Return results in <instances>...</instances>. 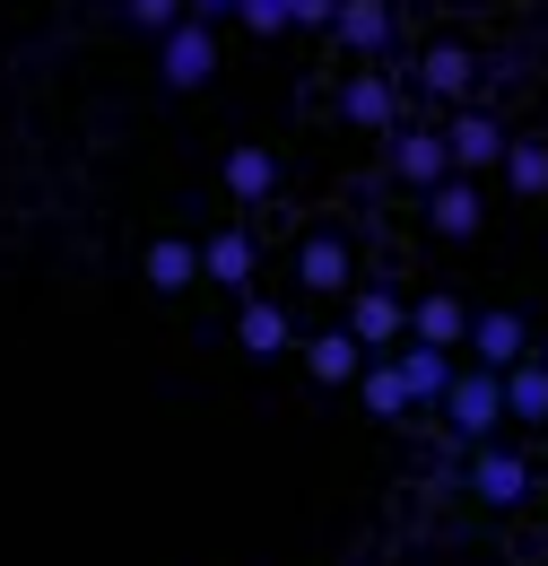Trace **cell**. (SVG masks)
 <instances>
[{
	"instance_id": "obj_1",
	"label": "cell",
	"mask_w": 548,
	"mask_h": 566,
	"mask_svg": "<svg viewBox=\"0 0 548 566\" xmlns=\"http://www.w3.org/2000/svg\"><path fill=\"white\" fill-rule=\"evenodd\" d=\"M444 427L462 436V444H487L496 427H505V375H487V366H453V384H444Z\"/></svg>"
},
{
	"instance_id": "obj_2",
	"label": "cell",
	"mask_w": 548,
	"mask_h": 566,
	"mask_svg": "<svg viewBox=\"0 0 548 566\" xmlns=\"http://www.w3.org/2000/svg\"><path fill=\"white\" fill-rule=\"evenodd\" d=\"M357 349L375 357V349H401L410 340V305L392 296V287H348V323H340Z\"/></svg>"
},
{
	"instance_id": "obj_3",
	"label": "cell",
	"mask_w": 548,
	"mask_h": 566,
	"mask_svg": "<svg viewBox=\"0 0 548 566\" xmlns=\"http://www.w3.org/2000/svg\"><path fill=\"white\" fill-rule=\"evenodd\" d=\"M444 148H453V175H471V184H479L487 166H505V123H496V114H487V105H462V114H453V123H444Z\"/></svg>"
},
{
	"instance_id": "obj_4",
	"label": "cell",
	"mask_w": 548,
	"mask_h": 566,
	"mask_svg": "<svg viewBox=\"0 0 548 566\" xmlns=\"http://www.w3.org/2000/svg\"><path fill=\"white\" fill-rule=\"evenodd\" d=\"M157 71H166V87H201V78L218 71V35H209L201 18L166 27V35H157Z\"/></svg>"
},
{
	"instance_id": "obj_5",
	"label": "cell",
	"mask_w": 548,
	"mask_h": 566,
	"mask_svg": "<svg viewBox=\"0 0 548 566\" xmlns=\"http://www.w3.org/2000/svg\"><path fill=\"white\" fill-rule=\"evenodd\" d=\"M340 114L357 123V132H401V78H383V71H348Z\"/></svg>"
},
{
	"instance_id": "obj_6",
	"label": "cell",
	"mask_w": 548,
	"mask_h": 566,
	"mask_svg": "<svg viewBox=\"0 0 548 566\" xmlns=\"http://www.w3.org/2000/svg\"><path fill=\"white\" fill-rule=\"evenodd\" d=\"M392 175H401V184H418V192H435V184L453 175V148H444V132H426V123L392 132Z\"/></svg>"
},
{
	"instance_id": "obj_7",
	"label": "cell",
	"mask_w": 548,
	"mask_h": 566,
	"mask_svg": "<svg viewBox=\"0 0 548 566\" xmlns=\"http://www.w3.org/2000/svg\"><path fill=\"white\" fill-rule=\"evenodd\" d=\"M471 366H487V375H505V366H523L531 357V332H523V314H471Z\"/></svg>"
},
{
	"instance_id": "obj_8",
	"label": "cell",
	"mask_w": 548,
	"mask_h": 566,
	"mask_svg": "<svg viewBox=\"0 0 548 566\" xmlns=\"http://www.w3.org/2000/svg\"><path fill=\"white\" fill-rule=\"evenodd\" d=\"M531 480H540V471H531L514 444H479V462H471V489H479L487 505H523V496H531Z\"/></svg>"
},
{
	"instance_id": "obj_9",
	"label": "cell",
	"mask_w": 548,
	"mask_h": 566,
	"mask_svg": "<svg viewBox=\"0 0 548 566\" xmlns=\"http://www.w3.org/2000/svg\"><path fill=\"white\" fill-rule=\"evenodd\" d=\"M392 366H401V384H410V410H435L462 357H453V349H426V340H401V349H392Z\"/></svg>"
},
{
	"instance_id": "obj_10",
	"label": "cell",
	"mask_w": 548,
	"mask_h": 566,
	"mask_svg": "<svg viewBox=\"0 0 548 566\" xmlns=\"http://www.w3.org/2000/svg\"><path fill=\"white\" fill-rule=\"evenodd\" d=\"M479 218H487V192L471 175H444V184L426 192V227H435V235H479Z\"/></svg>"
},
{
	"instance_id": "obj_11",
	"label": "cell",
	"mask_w": 548,
	"mask_h": 566,
	"mask_svg": "<svg viewBox=\"0 0 548 566\" xmlns=\"http://www.w3.org/2000/svg\"><path fill=\"white\" fill-rule=\"evenodd\" d=\"M235 340H244V357H278V349H296V314H287L278 296H244Z\"/></svg>"
},
{
	"instance_id": "obj_12",
	"label": "cell",
	"mask_w": 548,
	"mask_h": 566,
	"mask_svg": "<svg viewBox=\"0 0 548 566\" xmlns=\"http://www.w3.org/2000/svg\"><path fill=\"white\" fill-rule=\"evenodd\" d=\"M139 271H148L157 296H183V287H201V244H192V235H157V244L139 253Z\"/></svg>"
},
{
	"instance_id": "obj_13",
	"label": "cell",
	"mask_w": 548,
	"mask_h": 566,
	"mask_svg": "<svg viewBox=\"0 0 548 566\" xmlns=\"http://www.w3.org/2000/svg\"><path fill=\"white\" fill-rule=\"evenodd\" d=\"M410 78L426 87V96H444V105H462V96H471V78H479V62H471V44H426Z\"/></svg>"
},
{
	"instance_id": "obj_14",
	"label": "cell",
	"mask_w": 548,
	"mask_h": 566,
	"mask_svg": "<svg viewBox=\"0 0 548 566\" xmlns=\"http://www.w3.org/2000/svg\"><path fill=\"white\" fill-rule=\"evenodd\" d=\"M253 271H262V253H253L244 227H218V235L201 244V280L209 287H253Z\"/></svg>"
},
{
	"instance_id": "obj_15",
	"label": "cell",
	"mask_w": 548,
	"mask_h": 566,
	"mask_svg": "<svg viewBox=\"0 0 548 566\" xmlns=\"http://www.w3.org/2000/svg\"><path fill=\"white\" fill-rule=\"evenodd\" d=\"M296 280H305V296H348V244L340 235H305V253H296Z\"/></svg>"
},
{
	"instance_id": "obj_16",
	"label": "cell",
	"mask_w": 548,
	"mask_h": 566,
	"mask_svg": "<svg viewBox=\"0 0 548 566\" xmlns=\"http://www.w3.org/2000/svg\"><path fill=\"white\" fill-rule=\"evenodd\" d=\"M331 35H340L348 53H366V62H375V53L392 44V0H340V18H331Z\"/></svg>"
},
{
	"instance_id": "obj_17",
	"label": "cell",
	"mask_w": 548,
	"mask_h": 566,
	"mask_svg": "<svg viewBox=\"0 0 548 566\" xmlns=\"http://www.w3.org/2000/svg\"><path fill=\"white\" fill-rule=\"evenodd\" d=\"M296 349H305V375H314V384H331V392H348V384H357V366H366V349H357L348 332H314V340H296Z\"/></svg>"
},
{
	"instance_id": "obj_18",
	"label": "cell",
	"mask_w": 548,
	"mask_h": 566,
	"mask_svg": "<svg viewBox=\"0 0 548 566\" xmlns=\"http://www.w3.org/2000/svg\"><path fill=\"white\" fill-rule=\"evenodd\" d=\"M410 340H426V349H462L471 340V314H462V296H418V314H410Z\"/></svg>"
},
{
	"instance_id": "obj_19",
	"label": "cell",
	"mask_w": 548,
	"mask_h": 566,
	"mask_svg": "<svg viewBox=\"0 0 548 566\" xmlns=\"http://www.w3.org/2000/svg\"><path fill=\"white\" fill-rule=\"evenodd\" d=\"M505 419L514 427H548V357L505 366Z\"/></svg>"
},
{
	"instance_id": "obj_20",
	"label": "cell",
	"mask_w": 548,
	"mask_h": 566,
	"mask_svg": "<svg viewBox=\"0 0 548 566\" xmlns=\"http://www.w3.org/2000/svg\"><path fill=\"white\" fill-rule=\"evenodd\" d=\"M357 392H366L375 419H410V384H401L392 357H366V366H357Z\"/></svg>"
},
{
	"instance_id": "obj_21",
	"label": "cell",
	"mask_w": 548,
	"mask_h": 566,
	"mask_svg": "<svg viewBox=\"0 0 548 566\" xmlns=\"http://www.w3.org/2000/svg\"><path fill=\"white\" fill-rule=\"evenodd\" d=\"M226 192H235V201H271L278 192V157L271 148H235V157H226Z\"/></svg>"
},
{
	"instance_id": "obj_22",
	"label": "cell",
	"mask_w": 548,
	"mask_h": 566,
	"mask_svg": "<svg viewBox=\"0 0 548 566\" xmlns=\"http://www.w3.org/2000/svg\"><path fill=\"white\" fill-rule=\"evenodd\" d=\"M505 184H514L523 201H540L548 192V140H514L505 148Z\"/></svg>"
},
{
	"instance_id": "obj_23",
	"label": "cell",
	"mask_w": 548,
	"mask_h": 566,
	"mask_svg": "<svg viewBox=\"0 0 548 566\" xmlns=\"http://www.w3.org/2000/svg\"><path fill=\"white\" fill-rule=\"evenodd\" d=\"M235 18L253 35H278V27H296V0H235Z\"/></svg>"
},
{
	"instance_id": "obj_24",
	"label": "cell",
	"mask_w": 548,
	"mask_h": 566,
	"mask_svg": "<svg viewBox=\"0 0 548 566\" xmlns=\"http://www.w3.org/2000/svg\"><path fill=\"white\" fill-rule=\"evenodd\" d=\"M123 9H131L139 35H166V27H183V0H123Z\"/></svg>"
},
{
	"instance_id": "obj_25",
	"label": "cell",
	"mask_w": 548,
	"mask_h": 566,
	"mask_svg": "<svg viewBox=\"0 0 548 566\" xmlns=\"http://www.w3.org/2000/svg\"><path fill=\"white\" fill-rule=\"evenodd\" d=\"M340 18V0H296V27H331Z\"/></svg>"
},
{
	"instance_id": "obj_26",
	"label": "cell",
	"mask_w": 548,
	"mask_h": 566,
	"mask_svg": "<svg viewBox=\"0 0 548 566\" xmlns=\"http://www.w3.org/2000/svg\"><path fill=\"white\" fill-rule=\"evenodd\" d=\"M183 18H201V27H218V18H235V0H183Z\"/></svg>"
}]
</instances>
